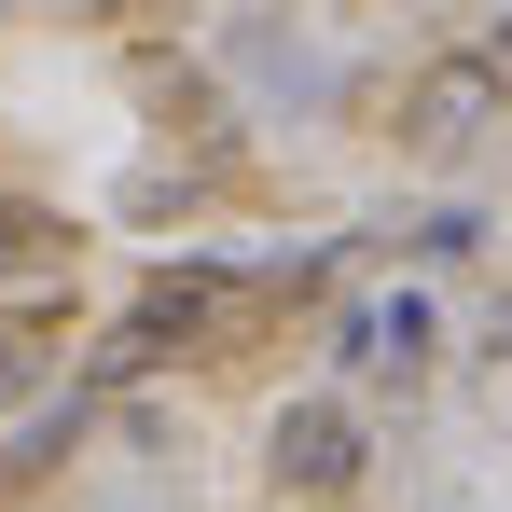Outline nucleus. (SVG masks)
<instances>
[{
    "label": "nucleus",
    "mask_w": 512,
    "mask_h": 512,
    "mask_svg": "<svg viewBox=\"0 0 512 512\" xmlns=\"http://www.w3.org/2000/svg\"><path fill=\"white\" fill-rule=\"evenodd\" d=\"M222 291H236L222 263H194V277H153V291L125 305V333H111V360H97V374H139V360H180V346H194L208 319H222Z\"/></svg>",
    "instance_id": "1"
},
{
    "label": "nucleus",
    "mask_w": 512,
    "mask_h": 512,
    "mask_svg": "<svg viewBox=\"0 0 512 512\" xmlns=\"http://www.w3.org/2000/svg\"><path fill=\"white\" fill-rule=\"evenodd\" d=\"M277 485L346 499V485H360V416H346V402H291V416H277Z\"/></svg>",
    "instance_id": "4"
},
{
    "label": "nucleus",
    "mask_w": 512,
    "mask_h": 512,
    "mask_svg": "<svg viewBox=\"0 0 512 512\" xmlns=\"http://www.w3.org/2000/svg\"><path fill=\"white\" fill-rule=\"evenodd\" d=\"M42 388V319H0V402Z\"/></svg>",
    "instance_id": "6"
},
{
    "label": "nucleus",
    "mask_w": 512,
    "mask_h": 512,
    "mask_svg": "<svg viewBox=\"0 0 512 512\" xmlns=\"http://www.w3.org/2000/svg\"><path fill=\"white\" fill-rule=\"evenodd\" d=\"M485 56H499V70H512V28H499V42H485Z\"/></svg>",
    "instance_id": "7"
},
{
    "label": "nucleus",
    "mask_w": 512,
    "mask_h": 512,
    "mask_svg": "<svg viewBox=\"0 0 512 512\" xmlns=\"http://www.w3.org/2000/svg\"><path fill=\"white\" fill-rule=\"evenodd\" d=\"M429 346H443V319H429L416 291H374V305H346L333 360L360 374V388H416V374H429Z\"/></svg>",
    "instance_id": "2"
},
{
    "label": "nucleus",
    "mask_w": 512,
    "mask_h": 512,
    "mask_svg": "<svg viewBox=\"0 0 512 512\" xmlns=\"http://www.w3.org/2000/svg\"><path fill=\"white\" fill-rule=\"evenodd\" d=\"M56 263H70V222L28 208V194H0V277H56Z\"/></svg>",
    "instance_id": "5"
},
{
    "label": "nucleus",
    "mask_w": 512,
    "mask_h": 512,
    "mask_svg": "<svg viewBox=\"0 0 512 512\" xmlns=\"http://www.w3.org/2000/svg\"><path fill=\"white\" fill-rule=\"evenodd\" d=\"M499 56H457V70H429L416 97H402V139H416V153H471V139H485V125H499Z\"/></svg>",
    "instance_id": "3"
}]
</instances>
